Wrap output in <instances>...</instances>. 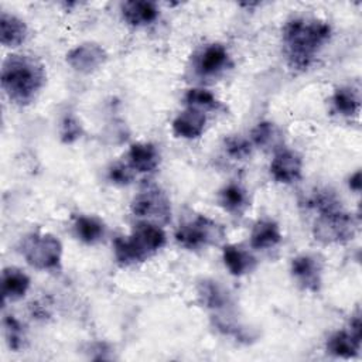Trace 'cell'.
Returning <instances> with one entry per match:
<instances>
[{"label": "cell", "instance_id": "obj_1", "mask_svg": "<svg viewBox=\"0 0 362 362\" xmlns=\"http://www.w3.org/2000/svg\"><path fill=\"white\" fill-rule=\"evenodd\" d=\"M331 27L318 18H293L283 31L288 65L293 69L308 68L320 48L329 40Z\"/></svg>", "mask_w": 362, "mask_h": 362}, {"label": "cell", "instance_id": "obj_2", "mask_svg": "<svg viewBox=\"0 0 362 362\" xmlns=\"http://www.w3.org/2000/svg\"><path fill=\"white\" fill-rule=\"evenodd\" d=\"M45 83L44 65L30 55H8L1 66V88L17 105H28Z\"/></svg>", "mask_w": 362, "mask_h": 362}, {"label": "cell", "instance_id": "obj_3", "mask_svg": "<svg viewBox=\"0 0 362 362\" xmlns=\"http://www.w3.org/2000/svg\"><path fill=\"white\" fill-rule=\"evenodd\" d=\"M21 255L38 270H55L61 264L62 245L51 233H31L21 242Z\"/></svg>", "mask_w": 362, "mask_h": 362}, {"label": "cell", "instance_id": "obj_4", "mask_svg": "<svg viewBox=\"0 0 362 362\" xmlns=\"http://www.w3.org/2000/svg\"><path fill=\"white\" fill-rule=\"evenodd\" d=\"M225 235L222 225L205 215H198L178 228L175 240L185 249L197 250L221 243L225 239Z\"/></svg>", "mask_w": 362, "mask_h": 362}, {"label": "cell", "instance_id": "obj_5", "mask_svg": "<svg viewBox=\"0 0 362 362\" xmlns=\"http://www.w3.org/2000/svg\"><path fill=\"white\" fill-rule=\"evenodd\" d=\"M354 218L344 208L320 214L314 222L313 232L315 239L322 243H345L355 235Z\"/></svg>", "mask_w": 362, "mask_h": 362}, {"label": "cell", "instance_id": "obj_6", "mask_svg": "<svg viewBox=\"0 0 362 362\" xmlns=\"http://www.w3.org/2000/svg\"><path fill=\"white\" fill-rule=\"evenodd\" d=\"M132 214L144 221L158 223L167 222L171 218L170 199L157 187H150L140 191L130 204Z\"/></svg>", "mask_w": 362, "mask_h": 362}, {"label": "cell", "instance_id": "obj_7", "mask_svg": "<svg viewBox=\"0 0 362 362\" xmlns=\"http://www.w3.org/2000/svg\"><path fill=\"white\" fill-rule=\"evenodd\" d=\"M290 272L294 281L307 291H318L322 283V264L314 255L303 253L293 257Z\"/></svg>", "mask_w": 362, "mask_h": 362}, {"label": "cell", "instance_id": "obj_8", "mask_svg": "<svg viewBox=\"0 0 362 362\" xmlns=\"http://www.w3.org/2000/svg\"><path fill=\"white\" fill-rule=\"evenodd\" d=\"M106 58V51L96 42H83L66 54V62L82 74H90L99 69Z\"/></svg>", "mask_w": 362, "mask_h": 362}, {"label": "cell", "instance_id": "obj_9", "mask_svg": "<svg viewBox=\"0 0 362 362\" xmlns=\"http://www.w3.org/2000/svg\"><path fill=\"white\" fill-rule=\"evenodd\" d=\"M303 160L301 157L287 148H280L276 151L270 163V174L274 181L281 184H293L301 178Z\"/></svg>", "mask_w": 362, "mask_h": 362}, {"label": "cell", "instance_id": "obj_10", "mask_svg": "<svg viewBox=\"0 0 362 362\" xmlns=\"http://www.w3.org/2000/svg\"><path fill=\"white\" fill-rule=\"evenodd\" d=\"M229 64L228 49L218 42L209 44L198 54L195 59V71L201 76H214L223 71Z\"/></svg>", "mask_w": 362, "mask_h": 362}, {"label": "cell", "instance_id": "obj_11", "mask_svg": "<svg viewBox=\"0 0 362 362\" xmlns=\"http://www.w3.org/2000/svg\"><path fill=\"white\" fill-rule=\"evenodd\" d=\"M130 236L136 240L140 249L150 257L156 252H158L167 242L165 232L161 229L158 223H153L148 221L139 222Z\"/></svg>", "mask_w": 362, "mask_h": 362}, {"label": "cell", "instance_id": "obj_12", "mask_svg": "<svg viewBox=\"0 0 362 362\" xmlns=\"http://www.w3.org/2000/svg\"><path fill=\"white\" fill-rule=\"evenodd\" d=\"M127 163L134 171L151 173L160 164V153L153 143H133L127 151Z\"/></svg>", "mask_w": 362, "mask_h": 362}, {"label": "cell", "instance_id": "obj_13", "mask_svg": "<svg viewBox=\"0 0 362 362\" xmlns=\"http://www.w3.org/2000/svg\"><path fill=\"white\" fill-rule=\"evenodd\" d=\"M122 16L127 24L133 27H144L158 18L160 10L153 1L132 0L122 4Z\"/></svg>", "mask_w": 362, "mask_h": 362}, {"label": "cell", "instance_id": "obj_14", "mask_svg": "<svg viewBox=\"0 0 362 362\" xmlns=\"http://www.w3.org/2000/svg\"><path fill=\"white\" fill-rule=\"evenodd\" d=\"M206 123L205 113L197 109L187 107L173 120V132L182 139H197L204 133Z\"/></svg>", "mask_w": 362, "mask_h": 362}, {"label": "cell", "instance_id": "obj_15", "mask_svg": "<svg viewBox=\"0 0 362 362\" xmlns=\"http://www.w3.org/2000/svg\"><path fill=\"white\" fill-rule=\"evenodd\" d=\"M30 277L18 267H6L1 272V296L4 301H17L30 288Z\"/></svg>", "mask_w": 362, "mask_h": 362}, {"label": "cell", "instance_id": "obj_16", "mask_svg": "<svg viewBox=\"0 0 362 362\" xmlns=\"http://www.w3.org/2000/svg\"><path fill=\"white\" fill-rule=\"evenodd\" d=\"M281 230L273 219H259L250 232V246L257 250L272 249L281 242Z\"/></svg>", "mask_w": 362, "mask_h": 362}, {"label": "cell", "instance_id": "obj_17", "mask_svg": "<svg viewBox=\"0 0 362 362\" xmlns=\"http://www.w3.org/2000/svg\"><path fill=\"white\" fill-rule=\"evenodd\" d=\"M222 259L233 276H243L256 267V259L252 253L239 245H225L222 249Z\"/></svg>", "mask_w": 362, "mask_h": 362}, {"label": "cell", "instance_id": "obj_18", "mask_svg": "<svg viewBox=\"0 0 362 362\" xmlns=\"http://www.w3.org/2000/svg\"><path fill=\"white\" fill-rule=\"evenodd\" d=\"M362 337L354 334L351 329L334 332L327 341V352L337 356L349 359L359 354Z\"/></svg>", "mask_w": 362, "mask_h": 362}, {"label": "cell", "instance_id": "obj_19", "mask_svg": "<svg viewBox=\"0 0 362 362\" xmlns=\"http://www.w3.org/2000/svg\"><path fill=\"white\" fill-rule=\"evenodd\" d=\"M25 23L6 11H1L0 16V41L4 47H18L24 42L27 37Z\"/></svg>", "mask_w": 362, "mask_h": 362}, {"label": "cell", "instance_id": "obj_20", "mask_svg": "<svg viewBox=\"0 0 362 362\" xmlns=\"http://www.w3.org/2000/svg\"><path fill=\"white\" fill-rule=\"evenodd\" d=\"M74 230L81 242L86 245H95L105 236V223L96 216L79 215L75 218Z\"/></svg>", "mask_w": 362, "mask_h": 362}, {"label": "cell", "instance_id": "obj_21", "mask_svg": "<svg viewBox=\"0 0 362 362\" xmlns=\"http://www.w3.org/2000/svg\"><path fill=\"white\" fill-rule=\"evenodd\" d=\"M219 205L229 214L239 215L249 206V195L243 187L230 182L219 191Z\"/></svg>", "mask_w": 362, "mask_h": 362}, {"label": "cell", "instance_id": "obj_22", "mask_svg": "<svg viewBox=\"0 0 362 362\" xmlns=\"http://www.w3.org/2000/svg\"><path fill=\"white\" fill-rule=\"evenodd\" d=\"M113 253L119 264L122 266H133L147 260L148 257L144 252L137 246L133 238L129 236H117L113 242Z\"/></svg>", "mask_w": 362, "mask_h": 362}, {"label": "cell", "instance_id": "obj_23", "mask_svg": "<svg viewBox=\"0 0 362 362\" xmlns=\"http://www.w3.org/2000/svg\"><path fill=\"white\" fill-rule=\"evenodd\" d=\"M304 204L307 208L315 211L318 215L342 208L339 198L329 188H317L311 191V194L305 197Z\"/></svg>", "mask_w": 362, "mask_h": 362}, {"label": "cell", "instance_id": "obj_24", "mask_svg": "<svg viewBox=\"0 0 362 362\" xmlns=\"http://www.w3.org/2000/svg\"><path fill=\"white\" fill-rule=\"evenodd\" d=\"M281 140V134L279 129L272 122H260L253 127L250 133V143L252 146L260 148H272L277 147Z\"/></svg>", "mask_w": 362, "mask_h": 362}, {"label": "cell", "instance_id": "obj_25", "mask_svg": "<svg viewBox=\"0 0 362 362\" xmlns=\"http://www.w3.org/2000/svg\"><path fill=\"white\" fill-rule=\"evenodd\" d=\"M334 109L342 116H354L359 110V98L352 88L341 86L332 95Z\"/></svg>", "mask_w": 362, "mask_h": 362}, {"label": "cell", "instance_id": "obj_26", "mask_svg": "<svg viewBox=\"0 0 362 362\" xmlns=\"http://www.w3.org/2000/svg\"><path fill=\"white\" fill-rule=\"evenodd\" d=\"M184 99H185L187 107L197 109V110H201V112L212 110V109H216L219 106V102L215 98V95L211 90L204 89V88L188 89Z\"/></svg>", "mask_w": 362, "mask_h": 362}, {"label": "cell", "instance_id": "obj_27", "mask_svg": "<svg viewBox=\"0 0 362 362\" xmlns=\"http://www.w3.org/2000/svg\"><path fill=\"white\" fill-rule=\"evenodd\" d=\"M198 293L202 304L209 308L219 310L228 304V294L216 284V281H202Z\"/></svg>", "mask_w": 362, "mask_h": 362}, {"label": "cell", "instance_id": "obj_28", "mask_svg": "<svg viewBox=\"0 0 362 362\" xmlns=\"http://www.w3.org/2000/svg\"><path fill=\"white\" fill-rule=\"evenodd\" d=\"M4 337L10 349L20 351L25 344V331L23 324L14 315H6L3 320Z\"/></svg>", "mask_w": 362, "mask_h": 362}, {"label": "cell", "instance_id": "obj_29", "mask_svg": "<svg viewBox=\"0 0 362 362\" xmlns=\"http://www.w3.org/2000/svg\"><path fill=\"white\" fill-rule=\"evenodd\" d=\"M134 173L136 171L130 167L129 163L116 161L109 167L107 178L116 185H129L134 178Z\"/></svg>", "mask_w": 362, "mask_h": 362}, {"label": "cell", "instance_id": "obj_30", "mask_svg": "<svg viewBox=\"0 0 362 362\" xmlns=\"http://www.w3.org/2000/svg\"><path fill=\"white\" fill-rule=\"evenodd\" d=\"M225 150L232 158L245 160L252 153V143L247 139L233 136L225 140Z\"/></svg>", "mask_w": 362, "mask_h": 362}, {"label": "cell", "instance_id": "obj_31", "mask_svg": "<svg viewBox=\"0 0 362 362\" xmlns=\"http://www.w3.org/2000/svg\"><path fill=\"white\" fill-rule=\"evenodd\" d=\"M82 127L74 116H65L61 123V140L64 143H74L81 137Z\"/></svg>", "mask_w": 362, "mask_h": 362}, {"label": "cell", "instance_id": "obj_32", "mask_svg": "<svg viewBox=\"0 0 362 362\" xmlns=\"http://www.w3.org/2000/svg\"><path fill=\"white\" fill-rule=\"evenodd\" d=\"M349 187H351V189H354L355 192H359V189H361V171H359V170L355 171V174L351 175V178H349Z\"/></svg>", "mask_w": 362, "mask_h": 362}]
</instances>
